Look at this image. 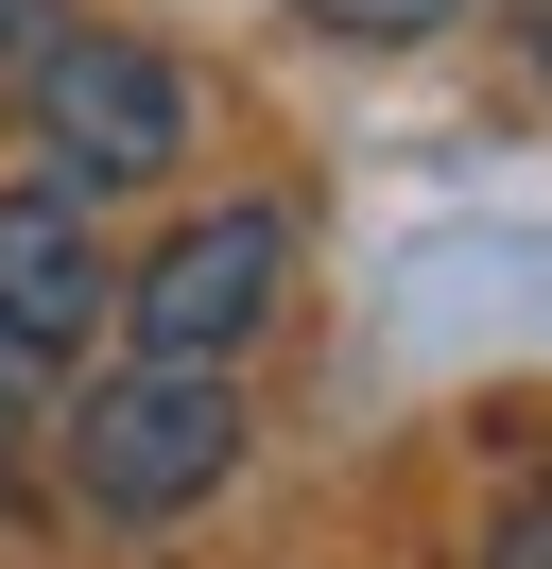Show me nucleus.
Returning a JSON list of instances; mask_svg holds the SVG:
<instances>
[{
    "label": "nucleus",
    "mask_w": 552,
    "mask_h": 569,
    "mask_svg": "<svg viewBox=\"0 0 552 569\" xmlns=\"http://www.w3.org/2000/svg\"><path fill=\"white\" fill-rule=\"evenodd\" d=\"M225 466H241V380L225 362H121L69 415V500L87 518H190V500H225Z\"/></svg>",
    "instance_id": "f257e3e1"
},
{
    "label": "nucleus",
    "mask_w": 552,
    "mask_h": 569,
    "mask_svg": "<svg viewBox=\"0 0 552 569\" xmlns=\"http://www.w3.org/2000/svg\"><path fill=\"white\" fill-rule=\"evenodd\" d=\"M18 104H34V156H52V190H69V208H103V190H156L172 156H190V87H172L138 36H87V18H52V36H34Z\"/></svg>",
    "instance_id": "f03ea898"
},
{
    "label": "nucleus",
    "mask_w": 552,
    "mask_h": 569,
    "mask_svg": "<svg viewBox=\"0 0 552 569\" xmlns=\"http://www.w3.org/2000/svg\"><path fill=\"white\" fill-rule=\"evenodd\" d=\"M276 277H294V224H276V208H190V224L121 277L103 328H138V362H241V346L276 328Z\"/></svg>",
    "instance_id": "7ed1b4c3"
},
{
    "label": "nucleus",
    "mask_w": 552,
    "mask_h": 569,
    "mask_svg": "<svg viewBox=\"0 0 552 569\" xmlns=\"http://www.w3.org/2000/svg\"><path fill=\"white\" fill-rule=\"evenodd\" d=\"M121 311V259H103V224L69 208V190H0V328H18L34 362H87V328Z\"/></svg>",
    "instance_id": "20e7f679"
},
{
    "label": "nucleus",
    "mask_w": 552,
    "mask_h": 569,
    "mask_svg": "<svg viewBox=\"0 0 552 569\" xmlns=\"http://www.w3.org/2000/svg\"><path fill=\"white\" fill-rule=\"evenodd\" d=\"M310 18H328V36H448L466 0H310Z\"/></svg>",
    "instance_id": "39448f33"
},
{
    "label": "nucleus",
    "mask_w": 552,
    "mask_h": 569,
    "mask_svg": "<svg viewBox=\"0 0 552 569\" xmlns=\"http://www.w3.org/2000/svg\"><path fill=\"white\" fill-rule=\"evenodd\" d=\"M483 569H552V483H535V500H501V535H483Z\"/></svg>",
    "instance_id": "423d86ee"
},
{
    "label": "nucleus",
    "mask_w": 552,
    "mask_h": 569,
    "mask_svg": "<svg viewBox=\"0 0 552 569\" xmlns=\"http://www.w3.org/2000/svg\"><path fill=\"white\" fill-rule=\"evenodd\" d=\"M34 36H52V0H0V87L34 70Z\"/></svg>",
    "instance_id": "0eeeda50"
},
{
    "label": "nucleus",
    "mask_w": 552,
    "mask_h": 569,
    "mask_svg": "<svg viewBox=\"0 0 552 569\" xmlns=\"http://www.w3.org/2000/svg\"><path fill=\"white\" fill-rule=\"evenodd\" d=\"M18 397H34V346H18V328H0V415H18Z\"/></svg>",
    "instance_id": "6e6552de"
},
{
    "label": "nucleus",
    "mask_w": 552,
    "mask_h": 569,
    "mask_svg": "<svg viewBox=\"0 0 552 569\" xmlns=\"http://www.w3.org/2000/svg\"><path fill=\"white\" fill-rule=\"evenodd\" d=\"M0 483H18V466H0Z\"/></svg>",
    "instance_id": "1a4fd4ad"
}]
</instances>
